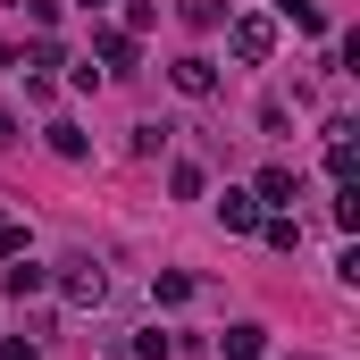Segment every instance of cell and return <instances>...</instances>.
<instances>
[{
    "label": "cell",
    "mask_w": 360,
    "mask_h": 360,
    "mask_svg": "<svg viewBox=\"0 0 360 360\" xmlns=\"http://www.w3.org/2000/svg\"><path fill=\"white\" fill-rule=\"evenodd\" d=\"M226 42H235V59H252V68H260V59L276 51V25H269V17H235V25H226Z\"/></svg>",
    "instance_id": "cell-1"
},
{
    "label": "cell",
    "mask_w": 360,
    "mask_h": 360,
    "mask_svg": "<svg viewBox=\"0 0 360 360\" xmlns=\"http://www.w3.org/2000/svg\"><path fill=\"white\" fill-rule=\"evenodd\" d=\"M59 293H68V302H76V310H92V302H101V293H109V276L92 269V260H68V276H59Z\"/></svg>",
    "instance_id": "cell-2"
},
{
    "label": "cell",
    "mask_w": 360,
    "mask_h": 360,
    "mask_svg": "<svg viewBox=\"0 0 360 360\" xmlns=\"http://www.w3.org/2000/svg\"><path fill=\"white\" fill-rule=\"evenodd\" d=\"M176 92L210 101V92H218V68H210V59H176Z\"/></svg>",
    "instance_id": "cell-3"
},
{
    "label": "cell",
    "mask_w": 360,
    "mask_h": 360,
    "mask_svg": "<svg viewBox=\"0 0 360 360\" xmlns=\"http://www.w3.org/2000/svg\"><path fill=\"white\" fill-rule=\"evenodd\" d=\"M218 226H235V235L260 226V201H252V193H226V201H218Z\"/></svg>",
    "instance_id": "cell-4"
},
{
    "label": "cell",
    "mask_w": 360,
    "mask_h": 360,
    "mask_svg": "<svg viewBox=\"0 0 360 360\" xmlns=\"http://www.w3.org/2000/svg\"><path fill=\"white\" fill-rule=\"evenodd\" d=\"M218 352H226V360H260V352H269V335H260V327H226Z\"/></svg>",
    "instance_id": "cell-5"
},
{
    "label": "cell",
    "mask_w": 360,
    "mask_h": 360,
    "mask_svg": "<svg viewBox=\"0 0 360 360\" xmlns=\"http://www.w3.org/2000/svg\"><path fill=\"white\" fill-rule=\"evenodd\" d=\"M92 51H101V59H109V76H134V42H126V34H101V42H92Z\"/></svg>",
    "instance_id": "cell-6"
},
{
    "label": "cell",
    "mask_w": 360,
    "mask_h": 360,
    "mask_svg": "<svg viewBox=\"0 0 360 360\" xmlns=\"http://www.w3.org/2000/svg\"><path fill=\"white\" fill-rule=\"evenodd\" d=\"M276 8H285L302 34H327V8H319V0H276Z\"/></svg>",
    "instance_id": "cell-7"
},
{
    "label": "cell",
    "mask_w": 360,
    "mask_h": 360,
    "mask_svg": "<svg viewBox=\"0 0 360 360\" xmlns=\"http://www.w3.org/2000/svg\"><path fill=\"white\" fill-rule=\"evenodd\" d=\"M42 285H51V269H34V260L8 269V302H25V293H42Z\"/></svg>",
    "instance_id": "cell-8"
},
{
    "label": "cell",
    "mask_w": 360,
    "mask_h": 360,
    "mask_svg": "<svg viewBox=\"0 0 360 360\" xmlns=\"http://www.w3.org/2000/svg\"><path fill=\"white\" fill-rule=\"evenodd\" d=\"M151 293H160V302H193V276H184V269H160V276H151Z\"/></svg>",
    "instance_id": "cell-9"
},
{
    "label": "cell",
    "mask_w": 360,
    "mask_h": 360,
    "mask_svg": "<svg viewBox=\"0 0 360 360\" xmlns=\"http://www.w3.org/2000/svg\"><path fill=\"white\" fill-rule=\"evenodd\" d=\"M51 151H59V160H84V126L59 117V126H51Z\"/></svg>",
    "instance_id": "cell-10"
},
{
    "label": "cell",
    "mask_w": 360,
    "mask_h": 360,
    "mask_svg": "<svg viewBox=\"0 0 360 360\" xmlns=\"http://www.w3.org/2000/svg\"><path fill=\"white\" fill-rule=\"evenodd\" d=\"M252 201H293V168H269V176H260V193H252Z\"/></svg>",
    "instance_id": "cell-11"
},
{
    "label": "cell",
    "mask_w": 360,
    "mask_h": 360,
    "mask_svg": "<svg viewBox=\"0 0 360 360\" xmlns=\"http://www.w3.org/2000/svg\"><path fill=\"white\" fill-rule=\"evenodd\" d=\"M25 252V226H0V260H17Z\"/></svg>",
    "instance_id": "cell-12"
},
{
    "label": "cell",
    "mask_w": 360,
    "mask_h": 360,
    "mask_svg": "<svg viewBox=\"0 0 360 360\" xmlns=\"http://www.w3.org/2000/svg\"><path fill=\"white\" fill-rule=\"evenodd\" d=\"M0 143H17V117H8V109H0Z\"/></svg>",
    "instance_id": "cell-13"
},
{
    "label": "cell",
    "mask_w": 360,
    "mask_h": 360,
    "mask_svg": "<svg viewBox=\"0 0 360 360\" xmlns=\"http://www.w3.org/2000/svg\"><path fill=\"white\" fill-rule=\"evenodd\" d=\"M84 8H101V0H84Z\"/></svg>",
    "instance_id": "cell-14"
}]
</instances>
